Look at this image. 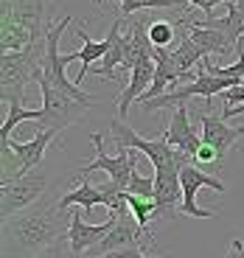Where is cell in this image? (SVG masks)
Listing matches in <instances>:
<instances>
[{"mask_svg": "<svg viewBox=\"0 0 244 258\" xmlns=\"http://www.w3.org/2000/svg\"><path fill=\"white\" fill-rule=\"evenodd\" d=\"M121 23L124 17H115L112 20V26H109V51L104 53V59L98 64H93L90 73H96L98 79H109V82H118L115 76V68H124V62H127V39H124L121 34Z\"/></svg>", "mask_w": 244, "mask_h": 258, "instance_id": "14", "label": "cell"}, {"mask_svg": "<svg viewBox=\"0 0 244 258\" xmlns=\"http://www.w3.org/2000/svg\"><path fill=\"white\" fill-rule=\"evenodd\" d=\"M0 48L6 51H26L42 42V0H0Z\"/></svg>", "mask_w": 244, "mask_h": 258, "instance_id": "2", "label": "cell"}, {"mask_svg": "<svg viewBox=\"0 0 244 258\" xmlns=\"http://www.w3.org/2000/svg\"><path fill=\"white\" fill-rule=\"evenodd\" d=\"M180 185H182L180 213L194 216V219H213V216H216V211H205V208L197 205L199 188H211V191H219V194L227 191V185L219 180L216 174H208V171H202V168L194 166V163H186V166H182V171H180Z\"/></svg>", "mask_w": 244, "mask_h": 258, "instance_id": "9", "label": "cell"}, {"mask_svg": "<svg viewBox=\"0 0 244 258\" xmlns=\"http://www.w3.org/2000/svg\"><path fill=\"white\" fill-rule=\"evenodd\" d=\"M149 39H152L154 48H171V39H174V26L168 20H154L149 26Z\"/></svg>", "mask_w": 244, "mask_h": 258, "instance_id": "23", "label": "cell"}, {"mask_svg": "<svg viewBox=\"0 0 244 258\" xmlns=\"http://www.w3.org/2000/svg\"><path fill=\"white\" fill-rule=\"evenodd\" d=\"M98 258H152L141 250V247H124V250H112L107 255H98Z\"/></svg>", "mask_w": 244, "mask_h": 258, "instance_id": "27", "label": "cell"}, {"mask_svg": "<svg viewBox=\"0 0 244 258\" xmlns=\"http://www.w3.org/2000/svg\"><path fill=\"white\" fill-rule=\"evenodd\" d=\"M56 135L59 132H53V129H39L37 135H34L31 141H26V143L9 141L12 149H14V155H17V160H20V171H23V174H31V171H37V168L42 166L45 149L51 146V141Z\"/></svg>", "mask_w": 244, "mask_h": 258, "instance_id": "16", "label": "cell"}, {"mask_svg": "<svg viewBox=\"0 0 244 258\" xmlns=\"http://www.w3.org/2000/svg\"><path fill=\"white\" fill-rule=\"evenodd\" d=\"M236 6H238V9H241V12H244V0H236Z\"/></svg>", "mask_w": 244, "mask_h": 258, "instance_id": "31", "label": "cell"}, {"mask_svg": "<svg viewBox=\"0 0 244 258\" xmlns=\"http://www.w3.org/2000/svg\"><path fill=\"white\" fill-rule=\"evenodd\" d=\"M76 39H82V51H79V62H82V71H79V76L73 79L76 84L84 82V76L90 73L93 62H101L104 53L109 51V39H101V42H96V39L87 37V31L84 28H76Z\"/></svg>", "mask_w": 244, "mask_h": 258, "instance_id": "20", "label": "cell"}, {"mask_svg": "<svg viewBox=\"0 0 244 258\" xmlns=\"http://www.w3.org/2000/svg\"><path fill=\"white\" fill-rule=\"evenodd\" d=\"M45 59V39L26 51H6L0 59V101L6 107H23L26 84L34 79Z\"/></svg>", "mask_w": 244, "mask_h": 258, "instance_id": "3", "label": "cell"}, {"mask_svg": "<svg viewBox=\"0 0 244 258\" xmlns=\"http://www.w3.org/2000/svg\"><path fill=\"white\" fill-rule=\"evenodd\" d=\"M154 79V56H143L135 62V68H132V73H129V84L124 87V96L118 98V118L121 121H127L129 115V104L135 101V98H143V93H146V84H152Z\"/></svg>", "mask_w": 244, "mask_h": 258, "instance_id": "15", "label": "cell"}, {"mask_svg": "<svg viewBox=\"0 0 244 258\" xmlns=\"http://www.w3.org/2000/svg\"><path fill=\"white\" fill-rule=\"evenodd\" d=\"M96 3H104V0H96Z\"/></svg>", "mask_w": 244, "mask_h": 258, "instance_id": "32", "label": "cell"}, {"mask_svg": "<svg viewBox=\"0 0 244 258\" xmlns=\"http://www.w3.org/2000/svg\"><path fill=\"white\" fill-rule=\"evenodd\" d=\"M31 258H73L71 241H68V239H59L56 244H51L48 250L37 252V255H31Z\"/></svg>", "mask_w": 244, "mask_h": 258, "instance_id": "25", "label": "cell"}, {"mask_svg": "<svg viewBox=\"0 0 244 258\" xmlns=\"http://www.w3.org/2000/svg\"><path fill=\"white\" fill-rule=\"evenodd\" d=\"M197 163H202V166H208V163H216V166H219V157H216V152H213V146L202 143V149L197 152Z\"/></svg>", "mask_w": 244, "mask_h": 258, "instance_id": "28", "label": "cell"}, {"mask_svg": "<svg viewBox=\"0 0 244 258\" xmlns=\"http://www.w3.org/2000/svg\"><path fill=\"white\" fill-rule=\"evenodd\" d=\"M225 258H244V241L241 239H230V250Z\"/></svg>", "mask_w": 244, "mask_h": 258, "instance_id": "29", "label": "cell"}, {"mask_svg": "<svg viewBox=\"0 0 244 258\" xmlns=\"http://www.w3.org/2000/svg\"><path fill=\"white\" fill-rule=\"evenodd\" d=\"M127 191H129V194H135V197H143V200H154V171H149V174H141V171H135Z\"/></svg>", "mask_w": 244, "mask_h": 258, "instance_id": "24", "label": "cell"}, {"mask_svg": "<svg viewBox=\"0 0 244 258\" xmlns=\"http://www.w3.org/2000/svg\"><path fill=\"white\" fill-rule=\"evenodd\" d=\"M118 6H121V17H132L135 12L141 9H177L171 0H118Z\"/></svg>", "mask_w": 244, "mask_h": 258, "instance_id": "22", "label": "cell"}, {"mask_svg": "<svg viewBox=\"0 0 244 258\" xmlns=\"http://www.w3.org/2000/svg\"><path fill=\"white\" fill-rule=\"evenodd\" d=\"M6 121L0 126V141H12V132L23 121H42V110H26V107H6Z\"/></svg>", "mask_w": 244, "mask_h": 258, "instance_id": "21", "label": "cell"}, {"mask_svg": "<svg viewBox=\"0 0 244 258\" xmlns=\"http://www.w3.org/2000/svg\"><path fill=\"white\" fill-rule=\"evenodd\" d=\"M236 115H244V104H238V107H225V110H222V118H225V121H230V118H236Z\"/></svg>", "mask_w": 244, "mask_h": 258, "instance_id": "30", "label": "cell"}, {"mask_svg": "<svg viewBox=\"0 0 244 258\" xmlns=\"http://www.w3.org/2000/svg\"><path fill=\"white\" fill-rule=\"evenodd\" d=\"M90 141H93V146H96V157H93L87 166L79 168L76 174L79 177H90V174H96V171H104V174L109 177V182H115L121 191H127L129 182H132V174L138 171L135 160H138L141 152H135V149H115L118 155L109 157V155H104V138L98 135V132H93Z\"/></svg>", "mask_w": 244, "mask_h": 258, "instance_id": "6", "label": "cell"}, {"mask_svg": "<svg viewBox=\"0 0 244 258\" xmlns=\"http://www.w3.org/2000/svg\"><path fill=\"white\" fill-rule=\"evenodd\" d=\"M34 79H37L39 93H42V107H39V110H42V121H39V126L42 129L62 132V129H68L71 123H76L79 118L87 112V107H93V104H84V101H79V98L62 93L59 87H53V84L42 76V68H37Z\"/></svg>", "mask_w": 244, "mask_h": 258, "instance_id": "4", "label": "cell"}, {"mask_svg": "<svg viewBox=\"0 0 244 258\" xmlns=\"http://www.w3.org/2000/svg\"><path fill=\"white\" fill-rule=\"evenodd\" d=\"M59 211H71V205H82V216L84 219H90V213H93V208L96 205H104L107 208V197H104V191L98 185H90V180L87 177H82V182H79L73 191H68V194H62L59 197Z\"/></svg>", "mask_w": 244, "mask_h": 258, "instance_id": "18", "label": "cell"}, {"mask_svg": "<svg viewBox=\"0 0 244 258\" xmlns=\"http://www.w3.org/2000/svg\"><path fill=\"white\" fill-rule=\"evenodd\" d=\"M109 132H112L115 149H135V152H141V155L146 157L149 163H152V168L166 166V163L182 157V152H177V149L168 146L166 135L154 138V141H146V138H141L135 129L129 126L127 121H121V118H115V121L109 123Z\"/></svg>", "mask_w": 244, "mask_h": 258, "instance_id": "8", "label": "cell"}, {"mask_svg": "<svg viewBox=\"0 0 244 258\" xmlns=\"http://www.w3.org/2000/svg\"><path fill=\"white\" fill-rule=\"evenodd\" d=\"M199 126H202V129H199V132H202V143L213 146L219 163L227 157V152L236 146V141H241V138H244V126H227L225 118H222V112H219V115L199 112Z\"/></svg>", "mask_w": 244, "mask_h": 258, "instance_id": "12", "label": "cell"}, {"mask_svg": "<svg viewBox=\"0 0 244 258\" xmlns=\"http://www.w3.org/2000/svg\"><path fill=\"white\" fill-rule=\"evenodd\" d=\"M222 101H225V107H238V104H244V84H236V87L225 90L222 93Z\"/></svg>", "mask_w": 244, "mask_h": 258, "instance_id": "26", "label": "cell"}, {"mask_svg": "<svg viewBox=\"0 0 244 258\" xmlns=\"http://www.w3.org/2000/svg\"><path fill=\"white\" fill-rule=\"evenodd\" d=\"M45 188H48V174L39 171V168L12 182H0V216L9 219L14 213H23L26 208L37 205L45 197Z\"/></svg>", "mask_w": 244, "mask_h": 258, "instance_id": "7", "label": "cell"}, {"mask_svg": "<svg viewBox=\"0 0 244 258\" xmlns=\"http://www.w3.org/2000/svg\"><path fill=\"white\" fill-rule=\"evenodd\" d=\"M180 28H186V34L197 42V48L205 56H227V53L233 51V42L225 37L222 31H213V28H205V26H194V23H186V20L180 17Z\"/></svg>", "mask_w": 244, "mask_h": 258, "instance_id": "19", "label": "cell"}, {"mask_svg": "<svg viewBox=\"0 0 244 258\" xmlns=\"http://www.w3.org/2000/svg\"><path fill=\"white\" fill-rule=\"evenodd\" d=\"M163 135H166L168 146L188 155L194 163H197V152L202 149V132L191 126V115H188V107L180 104V107H174V115L168 121V129H163Z\"/></svg>", "mask_w": 244, "mask_h": 258, "instance_id": "11", "label": "cell"}, {"mask_svg": "<svg viewBox=\"0 0 244 258\" xmlns=\"http://www.w3.org/2000/svg\"><path fill=\"white\" fill-rule=\"evenodd\" d=\"M115 219H104L101 225H90L84 222V216H79V211H71V230H68V241H71V250H73V258L79 255H87L98 241L112 230Z\"/></svg>", "mask_w": 244, "mask_h": 258, "instance_id": "13", "label": "cell"}, {"mask_svg": "<svg viewBox=\"0 0 244 258\" xmlns=\"http://www.w3.org/2000/svg\"><path fill=\"white\" fill-rule=\"evenodd\" d=\"M186 23H194V26H205V28H213V31H222L233 45H238L244 37V12L236 6V3H227V14L225 17H213V14H205V17H182Z\"/></svg>", "mask_w": 244, "mask_h": 258, "instance_id": "17", "label": "cell"}, {"mask_svg": "<svg viewBox=\"0 0 244 258\" xmlns=\"http://www.w3.org/2000/svg\"><path fill=\"white\" fill-rule=\"evenodd\" d=\"M68 230L71 213L59 211L56 202L48 205L39 200L23 213L3 219V258H31L59 239H68Z\"/></svg>", "mask_w": 244, "mask_h": 258, "instance_id": "1", "label": "cell"}, {"mask_svg": "<svg viewBox=\"0 0 244 258\" xmlns=\"http://www.w3.org/2000/svg\"><path fill=\"white\" fill-rule=\"evenodd\" d=\"M68 26H71V17H62L56 26L48 28V34H45V59H42V76H45L53 87H59L62 93H68V96L79 98V101H84V104H96V96L84 93L76 82H71V79L65 76V64L73 62V59H79V51L68 53V56L59 53V39H62V34H65Z\"/></svg>", "mask_w": 244, "mask_h": 258, "instance_id": "5", "label": "cell"}, {"mask_svg": "<svg viewBox=\"0 0 244 258\" xmlns=\"http://www.w3.org/2000/svg\"><path fill=\"white\" fill-rule=\"evenodd\" d=\"M143 239L149 241L146 230H143L141 225H138V219L129 213V216H121V219H115V225H112V230L104 236L101 241H98L96 247H93L90 252H87V258H98V255H107V252L112 250H124V247H143ZM149 247H152V241H149Z\"/></svg>", "mask_w": 244, "mask_h": 258, "instance_id": "10", "label": "cell"}]
</instances>
